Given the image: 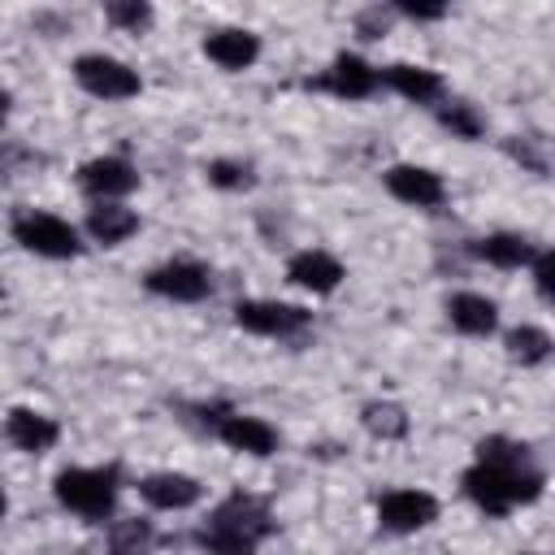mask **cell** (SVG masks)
I'll return each instance as SVG.
<instances>
[{
  "label": "cell",
  "mask_w": 555,
  "mask_h": 555,
  "mask_svg": "<svg viewBox=\"0 0 555 555\" xmlns=\"http://www.w3.org/2000/svg\"><path fill=\"white\" fill-rule=\"evenodd\" d=\"M382 30H386V13H382V9H369V13L360 17V35H364V39H377Z\"/></svg>",
  "instance_id": "28"
},
{
  "label": "cell",
  "mask_w": 555,
  "mask_h": 555,
  "mask_svg": "<svg viewBox=\"0 0 555 555\" xmlns=\"http://www.w3.org/2000/svg\"><path fill=\"white\" fill-rule=\"evenodd\" d=\"M61 507L87 516V520H104L117 503V473L113 468H65L52 481Z\"/></svg>",
  "instance_id": "3"
},
{
  "label": "cell",
  "mask_w": 555,
  "mask_h": 555,
  "mask_svg": "<svg viewBox=\"0 0 555 555\" xmlns=\"http://www.w3.org/2000/svg\"><path fill=\"white\" fill-rule=\"evenodd\" d=\"M464 494L486 516H507L542 494V473L529 464V451L512 438H486L477 447V464L464 473Z\"/></svg>",
  "instance_id": "1"
},
{
  "label": "cell",
  "mask_w": 555,
  "mask_h": 555,
  "mask_svg": "<svg viewBox=\"0 0 555 555\" xmlns=\"http://www.w3.org/2000/svg\"><path fill=\"white\" fill-rule=\"evenodd\" d=\"M87 230H91V238L95 243H104V247H113V243H121V238H130L134 230H139V217H134V208H126V204H95L91 212H87Z\"/></svg>",
  "instance_id": "20"
},
{
  "label": "cell",
  "mask_w": 555,
  "mask_h": 555,
  "mask_svg": "<svg viewBox=\"0 0 555 555\" xmlns=\"http://www.w3.org/2000/svg\"><path fill=\"white\" fill-rule=\"evenodd\" d=\"M533 282H538V291H542L546 299H555V251H542V256L533 260Z\"/></svg>",
  "instance_id": "27"
},
{
  "label": "cell",
  "mask_w": 555,
  "mask_h": 555,
  "mask_svg": "<svg viewBox=\"0 0 555 555\" xmlns=\"http://www.w3.org/2000/svg\"><path fill=\"white\" fill-rule=\"evenodd\" d=\"M204 173H208V182L221 186V191H247V186H251V169L238 165V160H212Z\"/></svg>",
  "instance_id": "26"
},
{
  "label": "cell",
  "mask_w": 555,
  "mask_h": 555,
  "mask_svg": "<svg viewBox=\"0 0 555 555\" xmlns=\"http://www.w3.org/2000/svg\"><path fill=\"white\" fill-rule=\"evenodd\" d=\"M377 82H382V74H377L364 56L338 52V56L330 61V69H325L312 87H321V91H330V95H338V100H364V95L377 91Z\"/></svg>",
  "instance_id": "9"
},
{
  "label": "cell",
  "mask_w": 555,
  "mask_h": 555,
  "mask_svg": "<svg viewBox=\"0 0 555 555\" xmlns=\"http://www.w3.org/2000/svg\"><path fill=\"white\" fill-rule=\"evenodd\" d=\"M286 278H291L295 286L312 291V295H330V291L343 282V264H338L330 251H321V247H308V251L291 256V264H286Z\"/></svg>",
  "instance_id": "13"
},
{
  "label": "cell",
  "mask_w": 555,
  "mask_h": 555,
  "mask_svg": "<svg viewBox=\"0 0 555 555\" xmlns=\"http://www.w3.org/2000/svg\"><path fill=\"white\" fill-rule=\"evenodd\" d=\"M386 191L403 204H416V208H438L447 199L442 178L425 165H390L386 169Z\"/></svg>",
  "instance_id": "11"
},
{
  "label": "cell",
  "mask_w": 555,
  "mask_h": 555,
  "mask_svg": "<svg viewBox=\"0 0 555 555\" xmlns=\"http://www.w3.org/2000/svg\"><path fill=\"white\" fill-rule=\"evenodd\" d=\"M234 321L247 334H264V338H291L299 330H308L312 312L299 304H282V299H238L234 304Z\"/></svg>",
  "instance_id": "6"
},
{
  "label": "cell",
  "mask_w": 555,
  "mask_h": 555,
  "mask_svg": "<svg viewBox=\"0 0 555 555\" xmlns=\"http://www.w3.org/2000/svg\"><path fill=\"white\" fill-rule=\"evenodd\" d=\"M139 494L156 507V512H182L191 503H199V481L186 473H152L139 481Z\"/></svg>",
  "instance_id": "15"
},
{
  "label": "cell",
  "mask_w": 555,
  "mask_h": 555,
  "mask_svg": "<svg viewBox=\"0 0 555 555\" xmlns=\"http://www.w3.org/2000/svg\"><path fill=\"white\" fill-rule=\"evenodd\" d=\"M152 551V525L130 516L108 529V555H147Z\"/></svg>",
  "instance_id": "22"
},
{
  "label": "cell",
  "mask_w": 555,
  "mask_h": 555,
  "mask_svg": "<svg viewBox=\"0 0 555 555\" xmlns=\"http://www.w3.org/2000/svg\"><path fill=\"white\" fill-rule=\"evenodd\" d=\"M360 421H364V429H369L373 438H386V442L408 434V412H403L399 403H369Z\"/></svg>",
  "instance_id": "23"
},
{
  "label": "cell",
  "mask_w": 555,
  "mask_h": 555,
  "mask_svg": "<svg viewBox=\"0 0 555 555\" xmlns=\"http://www.w3.org/2000/svg\"><path fill=\"white\" fill-rule=\"evenodd\" d=\"M13 238L26 247V251H35V256H48V260H69V256H78L82 251V243H78V230L69 225V221H61V217H52V212H35V208H22L17 217H13Z\"/></svg>",
  "instance_id": "4"
},
{
  "label": "cell",
  "mask_w": 555,
  "mask_h": 555,
  "mask_svg": "<svg viewBox=\"0 0 555 555\" xmlns=\"http://www.w3.org/2000/svg\"><path fill=\"white\" fill-rule=\"evenodd\" d=\"M273 533V516L256 494H230L217 503L195 542L208 555H256V546Z\"/></svg>",
  "instance_id": "2"
},
{
  "label": "cell",
  "mask_w": 555,
  "mask_h": 555,
  "mask_svg": "<svg viewBox=\"0 0 555 555\" xmlns=\"http://www.w3.org/2000/svg\"><path fill=\"white\" fill-rule=\"evenodd\" d=\"M4 438H9L17 451L39 455V451H48V447L61 438V425H56L52 416L35 412V408H13L9 421H4Z\"/></svg>",
  "instance_id": "14"
},
{
  "label": "cell",
  "mask_w": 555,
  "mask_h": 555,
  "mask_svg": "<svg viewBox=\"0 0 555 555\" xmlns=\"http://www.w3.org/2000/svg\"><path fill=\"white\" fill-rule=\"evenodd\" d=\"M74 78H78V87L87 91V95H95V100H130V95H139V74L126 65V61H117V56H104V52H87V56H78L74 61Z\"/></svg>",
  "instance_id": "5"
},
{
  "label": "cell",
  "mask_w": 555,
  "mask_h": 555,
  "mask_svg": "<svg viewBox=\"0 0 555 555\" xmlns=\"http://www.w3.org/2000/svg\"><path fill=\"white\" fill-rule=\"evenodd\" d=\"M447 317H451V325H455L460 334H468V338H486V334H494V325H499L494 299H486V295H477V291L451 295V299H447Z\"/></svg>",
  "instance_id": "16"
},
{
  "label": "cell",
  "mask_w": 555,
  "mask_h": 555,
  "mask_svg": "<svg viewBox=\"0 0 555 555\" xmlns=\"http://www.w3.org/2000/svg\"><path fill=\"white\" fill-rule=\"evenodd\" d=\"M382 82H386L390 91H399L403 100H416V104H434V100L442 95V78H438V69L408 65V61L386 65V69H382Z\"/></svg>",
  "instance_id": "18"
},
{
  "label": "cell",
  "mask_w": 555,
  "mask_h": 555,
  "mask_svg": "<svg viewBox=\"0 0 555 555\" xmlns=\"http://www.w3.org/2000/svg\"><path fill=\"white\" fill-rule=\"evenodd\" d=\"M104 17H108L113 26L139 35L143 26H152V4H143V0H113V4H104Z\"/></svg>",
  "instance_id": "24"
},
{
  "label": "cell",
  "mask_w": 555,
  "mask_h": 555,
  "mask_svg": "<svg viewBox=\"0 0 555 555\" xmlns=\"http://www.w3.org/2000/svg\"><path fill=\"white\" fill-rule=\"evenodd\" d=\"M204 56H208L212 65H221V69H247V65L260 56V39H256L251 30H238V26L212 30V35L204 39Z\"/></svg>",
  "instance_id": "17"
},
{
  "label": "cell",
  "mask_w": 555,
  "mask_h": 555,
  "mask_svg": "<svg viewBox=\"0 0 555 555\" xmlns=\"http://www.w3.org/2000/svg\"><path fill=\"white\" fill-rule=\"evenodd\" d=\"M377 520L390 533H416L438 520V499L429 490H390L377 499Z\"/></svg>",
  "instance_id": "7"
},
{
  "label": "cell",
  "mask_w": 555,
  "mask_h": 555,
  "mask_svg": "<svg viewBox=\"0 0 555 555\" xmlns=\"http://www.w3.org/2000/svg\"><path fill=\"white\" fill-rule=\"evenodd\" d=\"M399 13H408V17H416V22H434V17H442L447 9H442V4H399Z\"/></svg>",
  "instance_id": "29"
},
{
  "label": "cell",
  "mask_w": 555,
  "mask_h": 555,
  "mask_svg": "<svg viewBox=\"0 0 555 555\" xmlns=\"http://www.w3.org/2000/svg\"><path fill=\"white\" fill-rule=\"evenodd\" d=\"M551 351H555V343H551V334L538 330V325H516V330L507 334V356H512L516 364H542V360H551Z\"/></svg>",
  "instance_id": "21"
},
{
  "label": "cell",
  "mask_w": 555,
  "mask_h": 555,
  "mask_svg": "<svg viewBox=\"0 0 555 555\" xmlns=\"http://www.w3.org/2000/svg\"><path fill=\"white\" fill-rule=\"evenodd\" d=\"M217 438L230 447V451H243V455H273L278 447V429L260 416H243V412H230L217 421Z\"/></svg>",
  "instance_id": "12"
},
{
  "label": "cell",
  "mask_w": 555,
  "mask_h": 555,
  "mask_svg": "<svg viewBox=\"0 0 555 555\" xmlns=\"http://www.w3.org/2000/svg\"><path fill=\"white\" fill-rule=\"evenodd\" d=\"M78 186H82L87 195H95L100 204H113L117 195H126V191L139 186V173H134V165L121 160V156H95V160H87V165L78 169Z\"/></svg>",
  "instance_id": "10"
},
{
  "label": "cell",
  "mask_w": 555,
  "mask_h": 555,
  "mask_svg": "<svg viewBox=\"0 0 555 555\" xmlns=\"http://www.w3.org/2000/svg\"><path fill=\"white\" fill-rule=\"evenodd\" d=\"M438 117H442V126H447L451 134H460V139H477V134L486 130V121L473 113V104H447Z\"/></svg>",
  "instance_id": "25"
},
{
  "label": "cell",
  "mask_w": 555,
  "mask_h": 555,
  "mask_svg": "<svg viewBox=\"0 0 555 555\" xmlns=\"http://www.w3.org/2000/svg\"><path fill=\"white\" fill-rule=\"evenodd\" d=\"M473 256H481L494 269H520V264L538 260V251H533V243L525 234H486V238L473 243Z\"/></svg>",
  "instance_id": "19"
},
{
  "label": "cell",
  "mask_w": 555,
  "mask_h": 555,
  "mask_svg": "<svg viewBox=\"0 0 555 555\" xmlns=\"http://www.w3.org/2000/svg\"><path fill=\"white\" fill-rule=\"evenodd\" d=\"M147 291L152 295H165V299H178V304H195L212 291V278L204 264L195 260H169V264H156L147 278Z\"/></svg>",
  "instance_id": "8"
}]
</instances>
